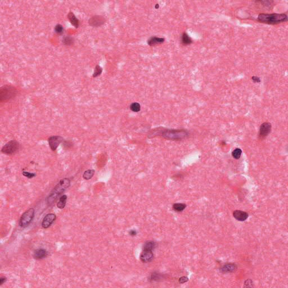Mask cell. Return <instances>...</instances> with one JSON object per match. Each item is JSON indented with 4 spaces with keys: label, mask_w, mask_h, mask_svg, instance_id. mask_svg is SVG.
<instances>
[{
    "label": "cell",
    "mask_w": 288,
    "mask_h": 288,
    "mask_svg": "<svg viewBox=\"0 0 288 288\" xmlns=\"http://www.w3.org/2000/svg\"><path fill=\"white\" fill-rule=\"evenodd\" d=\"M236 270V266L235 264H232L225 265L221 268V271L224 272H231L235 271Z\"/></svg>",
    "instance_id": "2e32d148"
},
{
    "label": "cell",
    "mask_w": 288,
    "mask_h": 288,
    "mask_svg": "<svg viewBox=\"0 0 288 288\" xmlns=\"http://www.w3.org/2000/svg\"><path fill=\"white\" fill-rule=\"evenodd\" d=\"M129 234L132 236H135L136 235V231L135 230H131V231H129Z\"/></svg>",
    "instance_id": "4dcf8cb0"
},
{
    "label": "cell",
    "mask_w": 288,
    "mask_h": 288,
    "mask_svg": "<svg viewBox=\"0 0 288 288\" xmlns=\"http://www.w3.org/2000/svg\"><path fill=\"white\" fill-rule=\"evenodd\" d=\"M165 41V38L162 37H151L148 40V44L149 46H154L158 44L163 43Z\"/></svg>",
    "instance_id": "5bb4252c"
},
{
    "label": "cell",
    "mask_w": 288,
    "mask_h": 288,
    "mask_svg": "<svg viewBox=\"0 0 288 288\" xmlns=\"http://www.w3.org/2000/svg\"><path fill=\"white\" fill-rule=\"evenodd\" d=\"M257 19L262 23L276 25L287 22L288 15L285 14L261 13L258 15Z\"/></svg>",
    "instance_id": "6da1fadb"
},
{
    "label": "cell",
    "mask_w": 288,
    "mask_h": 288,
    "mask_svg": "<svg viewBox=\"0 0 288 288\" xmlns=\"http://www.w3.org/2000/svg\"><path fill=\"white\" fill-rule=\"evenodd\" d=\"M94 174H95L94 170L88 169L84 172V173L83 175V177L84 179H85L86 180H88L91 179L94 176Z\"/></svg>",
    "instance_id": "44dd1931"
},
{
    "label": "cell",
    "mask_w": 288,
    "mask_h": 288,
    "mask_svg": "<svg viewBox=\"0 0 288 288\" xmlns=\"http://www.w3.org/2000/svg\"><path fill=\"white\" fill-rule=\"evenodd\" d=\"M154 259V254L152 251H143L140 255V260L144 263H148Z\"/></svg>",
    "instance_id": "8fae6325"
},
{
    "label": "cell",
    "mask_w": 288,
    "mask_h": 288,
    "mask_svg": "<svg viewBox=\"0 0 288 288\" xmlns=\"http://www.w3.org/2000/svg\"><path fill=\"white\" fill-rule=\"evenodd\" d=\"M20 148V144L15 141L12 140L5 144L1 149V152L5 154L12 155L16 153Z\"/></svg>",
    "instance_id": "5b68a950"
},
{
    "label": "cell",
    "mask_w": 288,
    "mask_h": 288,
    "mask_svg": "<svg viewBox=\"0 0 288 288\" xmlns=\"http://www.w3.org/2000/svg\"><path fill=\"white\" fill-rule=\"evenodd\" d=\"M67 201V196L66 195H63L60 198L58 203H57V207L58 208L63 209Z\"/></svg>",
    "instance_id": "d6986e66"
},
{
    "label": "cell",
    "mask_w": 288,
    "mask_h": 288,
    "mask_svg": "<svg viewBox=\"0 0 288 288\" xmlns=\"http://www.w3.org/2000/svg\"><path fill=\"white\" fill-rule=\"evenodd\" d=\"M251 80L254 83H260L261 82V78L257 76H253L251 77Z\"/></svg>",
    "instance_id": "83f0119b"
},
{
    "label": "cell",
    "mask_w": 288,
    "mask_h": 288,
    "mask_svg": "<svg viewBox=\"0 0 288 288\" xmlns=\"http://www.w3.org/2000/svg\"><path fill=\"white\" fill-rule=\"evenodd\" d=\"M63 138L59 136H54L49 138V143L51 149L55 151L59 144L63 141Z\"/></svg>",
    "instance_id": "30bf717a"
},
{
    "label": "cell",
    "mask_w": 288,
    "mask_h": 288,
    "mask_svg": "<svg viewBox=\"0 0 288 288\" xmlns=\"http://www.w3.org/2000/svg\"><path fill=\"white\" fill-rule=\"evenodd\" d=\"M130 109L133 112H138L140 111L141 106L138 102H133L130 105Z\"/></svg>",
    "instance_id": "7402d4cb"
},
{
    "label": "cell",
    "mask_w": 288,
    "mask_h": 288,
    "mask_svg": "<svg viewBox=\"0 0 288 288\" xmlns=\"http://www.w3.org/2000/svg\"><path fill=\"white\" fill-rule=\"evenodd\" d=\"M188 280V278L187 277H186V276H183V277H181V278L180 279V280H179V282H180V283H181V284H183V283H184L187 282Z\"/></svg>",
    "instance_id": "f1b7e54d"
},
{
    "label": "cell",
    "mask_w": 288,
    "mask_h": 288,
    "mask_svg": "<svg viewBox=\"0 0 288 288\" xmlns=\"http://www.w3.org/2000/svg\"><path fill=\"white\" fill-rule=\"evenodd\" d=\"M271 128V124L269 122H264L262 123L260 128L259 138L260 140H263L266 138L270 133Z\"/></svg>",
    "instance_id": "52a82bcc"
},
{
    "label": "cell",
    "mask_w": 288,
    "mask_h": 288,
    "mask_svg": "<svg viewBox=\"0 0 288 288\" xmlns=\"http://www.w3.org/2000/svg\"><path fill=\"white\" fill-rule=\"evenodd\" d=\"M16 94V89L14 87L5 85L0 89V100L1 102H6L12 99Z\"/></svg>",
    "instance_id": "3957f363"
},
{
    "label": "cell",
    "mask_w": 288,
    "mask_h": 288,
    "mask_svg": "<svg viewBox=\"0 0 288 288\" xmlns=\"http://www.w3.org/2000/svg\"><path fill=\"white\" fill-rule=\"evenodd\" d=\"M186 207V205L184 203H176L173 205V209L177 212H181L184 211Z\"/></svg>",
    "instance_id": "ffe728a7"
},
{
    "label": "cell",
    "mask_w": 288,
    "mask_h": 288,
    "mask_svg": "<svg viewBox=\"0 0 288 288\" xmlns=\"http://www.w3.org/2000/svg\"><path fill=\"white\" fill-rule=\"evenodd\" d=\"M70 185V181L69 178H65L61 180L57 185L54 188L53 190L47 198V203L49 205L55 202L58 197L64 192L67 188H69Z\"/></svg>",
    "instance_id": "7a4b0ae2"
},
{
    "label": "cell",
    "mask_w": 288,
    "mask_h": 288,
    "mask_svg": "<svg viewBox=\"0 0 288 288\" xmlns=\"http://www.w3.org/2000/svg\"><path fill=\"white\" fill-rule=\"evenodd\" d=\"M233 215H234V217L236 220H237L238 221H244L248 217V213L245 212H244L242 211H239V210L235 211L233 213Z\"/></svg>",
    "instance_id": "4fadbf2b"
},
{
    "label": "cell",
    "mask_w": 288,
    "mask_h": 288,
    "mask_svg": "<svg viewBox=\"0 0 288 288\" xmlns=\"http://www.w3.org/2000/svg\"><path fill=\"white\" fill-rule=\"evenodd\" d=\"M63 42L66 46H70L73 43L74 39L70 36H66L63 38Z\"/></svg>",
    "instance_id": "603a6c76"
},
{
    "label": "cell",
    "mask_w": 288,
    "mask_h": 288,
    "mask_svg": "<svg viewBox=\"0 0 288 288\" xmlns=\"http://www.w3.org/2000/svg\"><path fill=\"white\" fill-rule=\"evenodd\" d=\"M181 42L185 45H188L192 43V39L186 32H184L181 36Z\"/></svg>",
    "instance_id": "e0dca14e"
},
{
    "label": "cell",
    "mask_w": 288,
    "mask_h": 288,
    "mask_svg": "<svg viewBox=\"0 0 288 288\" xmlns=\"http://www.w3.org/2000/svg\"><path fill=\"white\" fill-rule=\"evenodd\" d=\"M241 153H242V150L239 148H236L232 151V156L234 158H235L236 159H239L241 157Z\"/></svg>",
    "instance_id": "cb8c5ba5"
},
{
    "label": "cell",
    "mask_w": 288,
    "mask_h": 288,
    "mask_svg": "<svg viewBox=\"0 0 288 288\" xmlns=\"http://www.w3.org/2000/svg\"><path fill=\"white\" fill-rule=\"evenodd\" d=\"M49 255L48 251L45 249H38L35 251L33 257L36 260H42L45 258H46Z\"/></svg>",
    "instance_id": "7c38bea8"
},
{
    "label": "cell",
    "mask_w": 288,
    "mask_h": 288,
    "mask_svg": "<svg viewBox=\"0 0 288 288\" xmlns=\"http://www.w3.org/2000/svg\"><path fill=\"white\" fill-rule=\"evenodd\" d=\"M55 32L58 34V35H61L63 33L64 31V28L63 25L61 24H57L55 27Z\"/></svg>",
    "instance_id": "484cf974"
},
{
    "label": "cell",
    "mask_w": 288,
    "mask_h": 288,
    "mask_svg": "<svg viewBox=\"0 0 288 288\" xmlns=\"http://www.w3.org/2000/svg\"><path fill=\"white\" fill-rule=\"evenodd\" d=\"M162 136L169 139H181L188 135V132L185 130H169L166 129L163 131Z\"/></svg>",
    "instance_id": "8992f818"
},
{
    "label": "cell",
    "mask_w": 288,
    "mask_h": 288,
    "mask_svg": "<svg viewBox=\"0 0 288 288\" xmlns=\"http://www.w3.org/2000/svg\"><path fill=\"white\" fill-rule=\"evenodd\" d=\"M23 175L24 176H25V177L28 178H32L35 177L36 176V175L35 173H30V172H26V171H23Z\"/></svg>",
    "instance_id": "4316f807"
},
{
    "label": "cell",
    "mask_w": 288,
    "mask_h": 288,
    "mask_svg": "<svg viewBox=\"0 0 288 288\" xmlns=\"http://www.w3.org/2000/svg\"><path fill=\"white\" fill-rule=\"evenodd\" d=\"M157 244L154 241H148L144 245L143 251H152L156 248Z\"/></svg>",
    "instance_id": "ac0fdd59"
},
{
    "label": "cell",
    "mask_w": 288,
    "mask_h": 288,
    "mask_svg": "<svg viewBox=\"0 0 288 288\" xmlns=\"http://www.w3.org/2000/svg\"><path fill=\"white\" fill-rule=\"evenodd\" d=\"M159 5L158 4H156V6H155V8L157 9V8H159Z\"/></svg>",
    "instance_id": "1f68e13d"
},
{
    "label": "cell",
    "mask_w": 288,
    "mask_h": 288,
    "mask_svg": "<svg viewBox=\"0 0 288 288\" xmlns=\"http://www.w3.org/2000/svg\"><path fill=\"white\" fill-rule=\"evenodd\" d=\"M56 216L54 213L47 214L43 219L41 225L44 228H48L56 220Z\"/></svg>",
    "instance_id": "ba28073f"
},
{
    "label": "cell",
    "mask_w": 288,
    "mask_h": 288,
    "mask_svg": "<svg viewBox=\"0 0 288 288\" xmlns=\"http://www.w3.org/2000/svg\"><path fill=\"white\" fill-rule=\"evenodd\" d=\"M102 68L100 66L98 65L95 67L94 73L92 76L94 77H97L99 75H100L102 73Z\"/></svg>",
    "instance_id": "d4e9b609"
},
{
    "label": "cell",
    "mask_w": 288,
    "mask_h": 288,
    "mask_svg": "<svg viewBox=\"0 0 288 288\" xmlns=\"http://www.w3.org/2000/svg\"><path fill=\"white\" fill-rule=\"evenodd\" d=\"M7 280V278L5 276H1L0 277V285H2L3 284H4Z\"/></svg>",
    "instance_id": "f546056e"
},
{
    "label": "cell",
    "mask_w": 288,
    "mask_h": 288,
    "mask_svg": "<svg viewBox=\"0 0 288 288\" xmlns=\"http://www.w3.org/2000/svg\"><path fill=\"white\" fill-rule=\"evenodd\" d=\"M35 214L34 208H29L21 216L19 220V225L22 227H26L29 225L32 222Z\"/></svg>",
    "instance_id": "277c9868"
},
{
    "label": "cell",
    "mask_w": 288,
    "mask_h": 288,
    "mask_svg": "<svg viewBox=\"0 0 288 288\" xmlns=\"http://www.w3.org/2000/svg\"><path fill=\"white\" fill-rule=\"evenodd\" d=\"M106 22V19L102 16H94L88 20L89 24L92 26H99L102 25Z\"/></svg>",
    "instance_id": "9c48e42d"
},
{
    "label": "cell",
    "mask_w": 288,
    "mask_h": 288,
    "mask_svg": "<svg viewBox=\"0 0 288 288\" xmlns=\"http://www.w3.org/2000/svg\"><path fill=\"white\" fill-rule=\"evenodd\" d=\"M68 18L72 25L75 26V27L76 28H78V26L79 25V21L77 18V17L75 16V15L73 13H72V12L69 13L68 15Z\"/></svg>",
    "instance_id": "9a60e30c"
}]
</instances>
